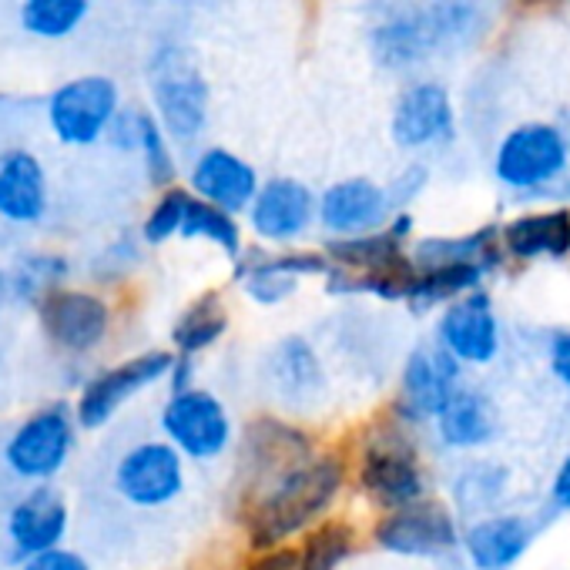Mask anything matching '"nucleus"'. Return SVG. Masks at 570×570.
Masks as SVG:
<instances>
[{
	"label": "nucleus",
	"mask_w": 570,
	"mask_h": 570,
	"mask_svg": "<svg viewBox=\"0 0 570 570\" xmlns=\"http://www.w3.org/2000/svg\"><path fill=\"white\" fill-rule=\"evenodd\" d=\"M350 480L343 450H320L252 497H242V527L252 550H272L330 517Z\"/></svg>",
	"instance_id": "nucleus-1"
},
{
	"label": "nucleus",
	"mask_w": 570,
	"mask_h": 570,
	"mask_svg": "<svg viewBox=\"0 0 570 570\" xmlns=\"http://www.w3.org/2000/svg\"><path fill=\"white\" fill-rule=\"evenodd\" d=\"M416 430L420 426L386 406V413L376 416L356 443V487L383 513L430 497V476L420 456Z\"/></svg>",
	"instance_id": "nucleus-2"
},
{
	"label": "nucleus",
	"mask_w": 570,
	"mask_h": 570,
	"mask_svg": "<svg viewBox=\"0 0 570 570\" xmlns=\"http://www.w3.org/2000/svg\"><path fill=\"white\" fill-rule=\"evenodd\" d=\"M493 178L513 195H553L570 178V138L553 121H520L493 148Z\"/></svg>",
	"instance_id": "nucleus-3"
},
{
	"label": "nucleus",
	"mask_w": 570,
	"mask_h": 570,
	"mask_svg": "<svg viewBox=\"0 0 570 570\" xmlns=\"http://www.w3.org/2000/svg\"><path fill=\"white\" fill-rule=\"evenodd\" d=\"M155 118L168 131L171 141H195L208 125V81L191 61V55L178 45H165L155 51L148 68Z\"/></svg>",
	"instance_id": "nucleus-4"
},
{
	"label": "nucleus",
	"mask_w": 570,
	"mask_h": 570,
	"mask_svg": "<svg viewBox=\"0 0 570 570\" xmlns=\"http://www.w3.org/2000/svg\"><path fill=\"white\" fill-rule=\"evenodd\" d=\"M232 262V278L242 296L265 309L285 306L299 293L303 278H323L333 265L323 248L303 245H245Z\"/></svg>",
	"instance_id": "nucleus-5"
},
{
	"label": "nucleus",
	"mask_w": 570,
	"mask_h": 570,
	"mask_svg": "<svg viewBox=\"0 0 570 570\" xmlns=\"http://www.w3.org/2000/svg\"><path fill=\"white\" fill-rule=\"evenodd\" d=\"M460 537L456 513L433 497L390 510L373 523V543L406 560H443L460 550Z\"/></svg>",
	"instance_id": "nucleus-6"
},
{
	"label": "nucleus",
	"mask_w": 570,
	"mask_h": 570,
	"mask_svg": "<svg viewBox=\"0 0 570 570\" xmlns=\"http://www.w3.org/2000/svg\"><path fill=\"white\" fill-rule=\"evenodd\" d=\"M320 453L316 436L278 413H258L245 423L242 433V473H245V490L242 497L258 493L282 473H289L293 466L306 463L309 456Z\"/></svg>",
	"instance_id": "nucleus-7"
},
{
	"label": "nucleus",
	"mask_w": 570,
	"mask_h": 570,
	"mask_svg": "<svg viewBox=\"0 0 570 570\" xmlns=\"http://www.w3.org/2000/svg\"><path fill=\"white\" fill-rule=\"evenodd\" d=\"M161 433L181 450L185 460L208 463L232 446L235 423L228 416V406L212 390L188 386L168 396L161 410Z\"/></svg>",
	"instance_id": "nucleus-8"
},
{
	"label": "nucleus",
	"mask_w": 570,
	"mask_h": 570,
	"mask_svg": "<svg viewBox=\"0 0 570 570\" xmlns=\"http://www.w3.org/2000/svg\"><path fill=\"white\" fill-rule=\"evenodd\" d=\"M463 386V363L436 340L420 343L406 353L400 370V393L390 403L413 426H426Z\"/></svg>",
	"instance_id": "nucleus-9"
},
{
	"label": "nucleus",
	"mask_w": 570,
	"mask_h": 570,
	"mask_svg": "<svg viewBox=\"0 0 570 570\" xmlns=\"http://www.w3.org/2000/svg\"><path fill=\"white\" fill-rule=\"evenodd\" d=\"M262 380L268 396L293 410V413H306L316 410L330 390V376H326V363L323 353L316 350V343L303 333H289L278 336L262 360Z\"/></svg>",
	"instance_id": "nucleus-10"
},
{
	"label": "nucleus",
	"mask_w": 570,
	"mask_h": 570,
	"mask_svg": "<svg viewBox=\"0 0 570 570\" xmlns=\"http://www.w3.org/2000/svg\"><path fill=\"white\" fill-rule=\"evenodd\" d=\"M393 145L403 151H446L456 141V105L446 85L413 81L406 85L390 111Z\"/></svg>",
	"instance_id": "nucleus-11"
},
{
	"label": "nucleus",
	"mask_w": 570,
	"mask_h": 570,
	"mask_svg": "<svg viewBox=\"0 0 570 570\" xmlns=\"http://www.w3.org/2000/svg\"><path fill=\"white\" fill-rule=\"evenodd\" d=\"M245 218L262 245H296L313 225H320V191L293 175L265 178Z\"/></svg>",
	"instance_id": "nucleus-12"
},
{
	"label": "nucleus",
	"mask_w": 570,
	"mask_h": 570,
	"mask_svg": "<svg viewBox=\"0 0 570 570\" xmlns=\"http://www.w3.org/2000/svg\"><path fill=\"white\" fill-rule=\"evenodd\" d=\"M75 420L65 403L45 406L35 416H28L8 440L4 460L14 476L45 483L51 480L75 450Z\"/></svg>",
	"instance_id": "nucleus-13"
},
{
	"label": "nucleus",
	"mask_w": 570,
	"mask_h": 570,
	"mask_svg": "<svg viewBox=\"0 0 570 570\" xmlns=\"http://www.w3.org/2000/svg\"><path fill=\"white\" fill-rule=\"evenodd\" d=\"M115 490L141 510L168 507L185 490V456L168 440H145L131 446L115 466Z\"/></svg>",
	"instance_id": "nucleus-14"
},
{
	"label": "nucleus",
	"mask_w": 570,
	"mask_h": 570,
	"mask_svg": "<svg viewBox=\"0 0 570 570\" xmlns=\"http://www.w3.org/2000/svg\"><path fill=\"white\" fill-rule=\"evenodd\" d=\"M118 111H121L118 85L101 75H88V78H75V81L61 85L48 105L55 135L65 145H78V148L105 138Z\"/></svg>",
	"instance_id": "nucleus-15"
},
{
	"label": "nucleus",
	"mask_w": 570,
	"mask_h": 570,
	"mask_svg": "<svg viewBox=\"0 0 570 570\" xmlns=\"http://www.w3.org/2000/svg\"><path fill=\"white\" fill-rule=\"evenodd\" d=\"M171 366H175V353L148 350V353H138V356H131V360H125V363L105 370V373H98V376L85 386V393H81V400H78V410H75L78 423H81L85 430L105 426L128 400H135V396L145 393L148 386L168 380Z\"/></svg>",
	"instance_id": "nucleus-16"
},
{
	"label": "nucleus",
	"mask_w": 570,
	"mask_h": 570,
	"mask_svg": "<svg viewBox=\"0 0 570 570\" xmlns=\"http://www.w3.org/2000/svg\"><path fill=\"white\" fill-rule=\"evenodd\" d=\"M436 343L463 366H490L503 350V326L487 289H473L436 316Z\"/></svg>",
	"instance_id": "nucleus-17"
},
{
	"label": "nucleus",
	"mask_w": 570,
	"mask_h": 570,
	"mask_svg": "<svg viewBox=\"0 0 570 570\" xmlns=\"http://www.w3.org/2000/svg\"><path fill=\"white\" fill-rule=\"evenodd\" d=\"M390 188L366 175H350L320 191V225L326 238L376 232L393 218Z\"/></svg>",
	"instance_id": "nucleus-18"
},
{
	"label": "nucleus",
	"mask_w": 570,
	"mask_h": 570,
	"mask_svg": "<svg viewBox=\"0 0 570 570\" xmlns=\"http://www.w3.org/2000/svg\"><path fill=\"white\" fill-rule=\"evenodd\" d=\"M537 530L523 513H483L463 527L460 550L470 570H513L533 547Z\"/></svg>",
	"instance_id": "nucleus-19"
},
{
	"label": "nucleus",
	"mask_w": 570,
	"mask_h": 570,
	"mask_svg": "<svg viewBox=\"0 0 570 570\" xmlns=\"http://www.w3.org/2000/svg\"><path fill=\"white\" fill-rule=\"evenodd\" d=\"M45 333L68 353H91L111 330V309L95 293L55 289L41 299Z\"/></svg>",
	"instance_id": "nucleus-20"
},
{
	"label": "nucleus",
	"mask_w": 570,
	"mask_h": 570,
	"mask_svg": "<svg viewBox=\"0 0 570 570\" xmlns=\"http://www.w3.org/2000/svg\"><path fill=\"white\" fill-rule=\"evenodd\" d=\"M258 185H262L258 171L242 155H235V151H228L222 145L205 148L191 161V171H188V188L198 198H205V202H212V205H218V208H225L232 215L248 212Z\"/></svg>",
	"instance_id": "nucleus-21"
},
{
	"label": "nucleus",
	"mask_w": 570,
	"mask_h": 570,
	"mask_svg": "<svg viewBox=\"0 0 570 570\" xmlns=\"http://www.w3.org/2000/svg\"><path fill=\"white\" fill-rule=\"evenodd\" d=\"M500 238L510 262H563L570 258V205L520 212L500 225Z\"/></svg>",
	"instance_id": "nucleus-22"
},
{
	"label": "nucleus",
	"mask_w": 570,
	"mask_h": 570,
	"mask_svg": "<svg viewBox=\"0 0 570 570\" xmlns=\"http://www.w3.org/2000/svg\"><path fill=\"white\" fill-rule=\"evenodd\" d=\"M433 433L446 450H456V453L483 450L500 433V410L493 396L463 383L433 420Z\"/></svg>",
	"instance_id": "nucleus-23"
},
{
	"label": "nucleus",
	"mask_w": 570,
	"mask_h": 570,
	"mask_svg": "<svg viewBox=\"0 0 570 570\" xmlns=\"http://www.w3.org/2000/svg\"><path fill=\"white\" fill-rule=\"evenodd\" d=\"M65 533H68V503L51 487L31 490L8 513V537L21 560L61 547Z\"/></svg>",
	"instance_id": "nucleus-24"
},
{
	"label": "nucleus",
	"mask_w": 570,
	"mask_h": 570,
	"mask_svg": "<svg viewBox=\"0 0 570 570\" xmlns=\"http://www.w3.org/2000/svg\"><path fill=\"white\" fill-rule=\"evenodd\" d=\"M370 55L383 71H393V75H406L433 61V45L426 35L423 8L420 4L396 8L383 21H376L370 31Z\"/></svg>",
	"instance_id": "nucleus-25"
},
{
	"label": "nucleus",
	"mask_w": 570,
	"mask_h": 570,
	"mask_svg": "<svg viewBox=\"0 0 570 570\" xmlns=\"http://www.w3.org/2000/svg\"><path fill=\"white\" fill-rule=\"evenodd\" d=\"M48 208V178L41 161L24 151L11 148L0 155V218L14 225H31Z\"/></svg>",
	"instance_id": "nucleus-26"
},
{
	"label": "nucleus",
	"mask_w": 570,
	"mask_h": 570,
	"mask_svg": "<svg viewBox=\"0 0 570 570\" xmlns=\"http://www.w3.org/2000/svg\"><path fill=\"white\" fill-rule=\"evenodd\" d=\"M410 255H413V262L420 268L423 265H443V262H476L490 275H497L510 262L507 252H503L500 225H480V228L463 232V235H426V238H413Z\"/></svg>",
	"instance_id": "nucleus-27"
},
{
	"label": "nucleus",
	"mask_w": 570,
	"mask_h": 570,
	"mask_svg": "<svg viewBox=\"0 0 570 570\" xmlns=\"http://www.w3.org/2000/svg\"><path fill=\"white\" fill-rule=\"evenodd\" d=\"M487 278H490V272L476 262H443V265H423V268L416 265V275L410 282V293H406L403 306L416 316H426L473 289H483Z\"/></svg>",
	"instance_id": "nucleus-28"
},
{
	"label": "nucleus",
	"mask_w": 570,
	"mask_h": 570,
	"mask_svg": "<svg viewBox=\"0 0 570 570\" xmlns=\"http://www.w3.org/2000/svg\"><path fill=\"white\" fill-rule=\"evenodd\" d=\"M420 8L433 45V58L466 51L487 28L480 0H423Z\"/></svg>",
	"instance_id": "nucleus-29"
},
{
	"label": "nucleus",
	"mask_w": 570,
	"mask_h": 570,
	"mask_svg": "<svg viewBox=\"0 0 570 570\" xmlns=\"http://www.w3.org/2000/svg\"><path fill=\"white\" fill-rule=\"evenodd\" d=\"M228 326H232V313H228L222 293H215V289L212 293H202L175 320V326H171V346H175L178 356H191L195 360V356L208 353L212 346H218L225 340Z\"/></svg>",
	"instance_id": "nucleus-30"
},
{
	"label": "nucleus",
	"mask_w": 570,
	"mask_h": 570,
	"mask_svg": "<svg viewBox=\"0 0 570 570\" xmlns=\"http://www.w3.org/2000/svg\"><path fill=\"white\" fill-rule=\"evenodd\" d=\"M360 550V533L356 523L343 517H326L316 527H309L296 547L299 553V570H340L350 557Z\"/></svg>",
	"instance_id": "nucleus-31"
},
{
	"label": "nucleus",
	"mask_w": 570,
	"mask_h": 570,
	"mask_svg": "<svg viewBox=\"0 0 570 570\" xmlns=\"http://www.w3.org/2000/svg\"><path fill=\"white\" fill-rule=\"evenodd\" d=\"M181 238L188 242H208L215 245L218 252H225L228 258H238L242 248H245V228L238 222V215L205 202V198H191L188 205V215H185V225H181Z\"/></svg>",
	"instance_id": "nucleus-32"
},
{
	"label": "nucleus",
	"mask_w": 570,
	"mask_h": 570,
	"mask_svg": "<svg viewBox=\"0 0 570 570\" xmlns=\"http://www.w3.org/2000/svg\"><path fill=\"white\" fill-rule=\"evenodd\" d=\"M507 483H510V473L503 463L476 460V463L463 466L453 480L456 510L460 513H487L490 507H497L507 497Z\"/></svg>",
	"instance_id": "nucleus-33"
},
{
	"label": "nucleus",
	"mask_w": 570,
	"mask_h": 570,
	"mask_svg": "<svg viewBox=\"0 0 570 570\" xmlns=\"http://www.w3.org/2000/svg\"><path fill=\"white\" fill-rule=\"evenodd\" d=\"M91 0H24L21 8V24L28 35L35 38H68L71 31H78V24L85 21Z\"/></svg>",
	"instance_id": "nucleus-34"
},
{
	"label": "nucleus",
	"mask_w": 570,
	"mask_h": 570,
	"mask_svg": "<svg viewBox=\"0 0 570 570\" xmlns=\"http://www.w3.org/2000/svg\"><path fill=\"white\" fill-rule=\"evenodd\" d=\"M168 131L161 128V121L151 115V111H138V155L145 161V171H148V181L155 188H171L175 185V175H178V165H175V155H171V145H168Z\"/></svg>",
	"instance_id": "nucleus-35"
},
{
	"label": "nucleus",
	"mask_w": 570,
	"mask_h": 570,
	"mask_svg": "<svg viewBox=\"0 0 570 570\" xmlns=\"http://www.w3.org/2000/svg\"><path fill=\"white\" fill-rule=\"evenodd\" d=\"M191 198H195L191 188H178V185L161 188L158 202L151 205V212L141 222V238L148 245H165L168 238L181 235V225H185V215H188Z\"/></svg>",
	"instance_id": "nucleus-36"
},
{
	"label": "nucleus",
	"mask_w": 570,
	"mask_h": 570,
	"mask_svg": "<svg viewBox=\"0 0 570 570\" xmlns=\"http://www.w3.org/2000/svg\"><path fill=\"white\" fill-rule=\"evenodd\" d=\"M68 275V262L61 255H28L14 272V293L21 299L41 303L55 285Z\"/></svg>",
	"instance_id": "nucleus-37"
},
{
	"label": "nucleus",
	"mask_w": 570,
	"mask_h": 570,
	"mask_svg": "<svg viewBox=\"0 0 570 570\" xmlns=\"http://www.w3.org/2000/svg\"><path fill=\"white\" fill-rule=\"evenodd\" d=\"M430 181H433V171H430V165H426L423 158L406 161V165L386 181L390 198H393V208H396V212H400V208H413V205L426 195Z\"/></svg>",
	"instance_id": "nucleus-38"
},
{
	"label": "nucleus",
	"mask_w": 570,
	"mask_h": 570,
	"mask_svg": "<svg viewBox=\"0 0 570 570\" xmlns=\"http://www.w3.org/2000/svg\"><path fill=\"white\" fill-rule=\"evenodd\" d=\"M547 370L570 393V326L550 333V340H547Z\"/></svg>",
	"instance_id": "nucleus-39"
},
{
	"label": "nucleus",
	"mask_w": 570,
	"mask_h": 570,
	"mask_svg": "<svg viewBox=\"0 0 570 570\" xmlns=\"http://www.w3.org/2000/svg\"><path fill=\"white\" fill-rule=\"evenodd\" d=\"M21 570H91L88 560L75 550H65V547H51L45 553H35L24 560Z\"/></svg>",
	"instance_id": "nucleus-40"
},
{
	"label": "nucleus",
	"mask_w": 570,
	"mask_h": 570,
	"mask_svg": "<svg viewBox=\"0 0 570 570\" xmlns=\"http://www.w3.org/2000/svg\"><path fill=\"white\" fill-rule=\"evenodd\" d=\"M245 570H299V553L289 543L272 547V550H255V560Z\"/></svg>",
	"instance_id": "nucleus-41"
},
{
	"label": "nucleus",
	"mask_w": 570,
	"mask_h": 570,
	"mask_svg": "<svg viewBox=\"0 0 570 570\" xmlns=\"http://www.w3.org/2000/svg\"><path fill=\"white\" fill-rule=\"evenodd\" d=\"M550 507L557 513H570V450L557 463V473L550 480Z\"/></svg>",
	"instance_id": "nucleus-42"
},
{
	"label": "nucleus",
	"mask_w": 570,
	"mask_h": 570,
	"mask_svg": "<svg viewBox=\"0 0 570 570\" xmlns=\"http://www.w3.org/2000/svg\"><path fill=\"white\" fill-rule=\"evenodd\" d=\"M517 4H520L523 11H540V8H550V4H557V0H517Z\"/></svg>",
	"instance_id": "nucleus-43"
},
{
	"label": "nucleus",
	"mask_w": 570,
	"mask_h": 570,
	"mask_svg": "<svg viewBox=\"0 0 570 570\" xmlns=\"http://www.w3.org/2000/svg\"><path fill=\"white\" fill-rule=\"evenodd\" d=\"M4 296H8V275L0 272V303H4Z\"/></svg>",
	"instance_id": "nucleus-44"
}]
</instances>
